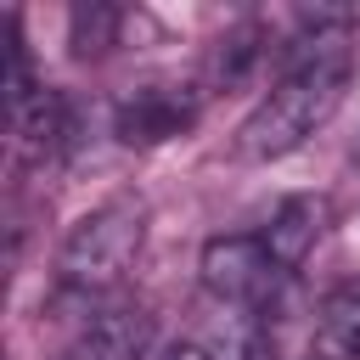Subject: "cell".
<instances>
[{"instance_id":"obj_1","label":"cell","mask_w":360,"mask_h":360,"mask_svg":"<svg viewBox=\"0 0 360 360\" xmlns=\"http://www.w3.org/2000/svg\"><path fill=\"white\" fill-rule=\"evenodd\" d=\"M349 11L338 6H315V11H298V34H292V51L281 62V79L276 90L242 118L231 152L242 163H270V158H287L298 152L315 129H326L349 96V79H354V34H349Z\"/></svg>"},{"instance_id":"obj_10","label":"cell","mask_w":360,"mask_h":360,"mask_svg":"<svg viewBox=\"0 0 360 360\" xmlns=\"http://www.w3.org/2000/svg\"><path fill=\"white\" fill-rule=\"evenodd\" d=\"M163 360H214V354H208L202 343H180V349H169Z\"/></svg>"},{"instance_id":"obj_11","label":"cell","mask_w":360,"mask_h":360,"mask_svg":"<svg viewBox=\"0 0 360 360\" xmlns=\"http://www.w3.org/2000/svg\"><path fill=\"white\" fill-rule=\"evenodd\" d=\"M354 163H360V141H354Z\"/></svg>"},{"instance_id":"obj_2","label":"cell","mask_w":360,"mask_h":360,"mask_svg":"<svg viewBox=\"0 0 360 360\" xmlns=\"http://www.w3.org/2000/svg\"><path fill=\"white\" fill-rule=\"evenodd\" d=\"M146 242V208L135 197H112L101 208H90L56 248V281L79 298H96L107 287L124 281V270L135 264Z\"/></svg>"},{"instance_id":"obj_6","label":"cell","mask_w":360,"mask_h":360,"mask_svg":"<svg viewBox=\"0 0 360 360\" xmlns=\"http://www.w3.org/2000/svg\"><path fill=\"white\" fill-rule=\"evenodd\" d=\"M326 219H332L326 197L304 191V197H287V202L270 214V225H264L259 236H264V248L276 253V264H281V270H298V264L315 253V242H321Z\"/></svg>"},{"instance_id":"obj_3","label":"cell","mask_w":360,"mask_h":360,"mask_svg":"<svg viewBox=\"0 0 360 360\" xmlns=\"http://www.w3.org/2000/svg\"><path fill=\"white\" fill-rule=\"evenodd\" d=\"M197 270H202V287H208L214 304L253 309V315H264L281 298L287 276H292V270L276 264V253L264 248V236H208Z\"/></svg>"},{"instance_id":"obj_8","label":"cell","mask_w":360,"mask_h":360,"mask_svg":"<svg viewBox=\"0 0 360 360\" xmlns=\"http://www.w3.org/2000/svg\"><path fill=\"white\" fill-rule=\"evenodd\" d=\"M259 56H264V28H259V22H242V28L219 34V39H214V56H208V84H214V90L242 84V79L259 68Z\"/></svg>"},{"instance_id":"obj_4","label":"cell","mask_w":360,"mask_h":360,"mask_svg":"<svg viewBox=\"0 0 360 360\" xmlns=\"http://www.w3.org/2000/svg\"><path fill=\"white\" fill-rule=\"evenodd\" d=\"M202 84L197 79H152L135 84L112 101V135L124 146H163L174 135H186L202 112Z\"/></svg>"},{"instance_id":"obj_7","label":"cell","mask_w":360,"mask_h":360,"mask_svg":"<svg viewBox=\"0 0 360 360\" xmlns=\"http://www.w3.org/2000/svg\"><path fill=\"white\" fill-rule=\"evenodd\" d=\"M129 28V11L112 6V0H79L68 11V45L73 56H107Z\"/></svg>"},{"instance_id":"obj_5","label":"cell","mask_w":360,"mask_h":360,"mask_svg":"<svg viewBox=\"0 0 360 360\" xmlns=\"http://www.w3.org/2000/svg\"><path fill=\"white\" fill-rule=\"evenodd\" d=\"M146 349H152V315L141 304H112L62 349V360H146Z\"/></svg>"},{"instance_id":"obj_9","label":"cell","mask_w":360,"mask_h":360,"mask_svg":"<svg viewBox=\"0 0 360 360\" xmlns=\"http://www.w3.org/2000/svg\"><path fill=\"white\" fill-rule=\"evenodd\" d=\"M321 332H326V343H332L338 354L360 360V276L326 292V304H321Z\"/></svg>"}]
</instances>
